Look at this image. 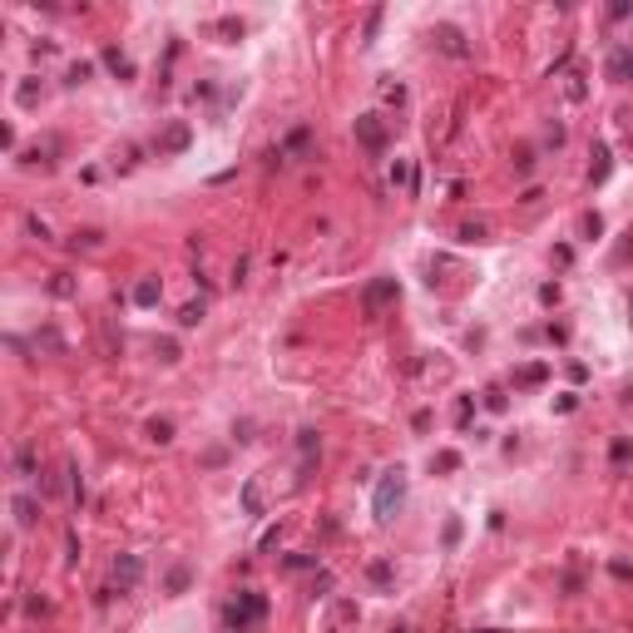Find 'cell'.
I'll return each mask as SVG.
<instances>
[{
    "instance_id": "obj_1",
    "label": "cell",
    "mask_w": 633,
    "mask_h": 633,
    "mask_svg": "<svg viewBox=\"0 0 633 633\" xmlns=\"http://www.w3.org/2000/svg\"><path fill=\"white\" fill-rule=\"evenodd\" d=\"M267 618V599L258 594V589H238V599L223 609V623L233 628V633H248V628H258Z\"/></svg>"
},
{
    "instance_id": "obj_2",
    "label": "cell",
    "mask_w": 633,
    "mask_h": 633,
    "mask_svg": "<svg viewBox=\"0 0 633 633\" xmlns=\"http://www.w3.org/2000/svg\"><path fill=\"white\" fill-rule=\"evenodd\" d=\"M401 500H406V470H401V466H391V470H386V480L376 485V500H371L376 525H391V520H396Z\"/></svg>"
},
{
    "instance_id": "obj_3",
    "label": "cell",
    "mask_w": 633,
    "mask_h": 633,
    "mask_svg": "<svg viewBox=\"0 0 633 633\" xmlns=\"http://www.w3.org/2000/svg\"><path fill=\"white\" fill-rule=\"evenodd\" d=\"M391 302H401V282H396V277H376L366 292H362V312H366V317H381Z\"/></svg>"
},
{
    "instance_id": "obj_4",
    "label": "cell",
    "mask_w": 633,
    "mask_h": 633,
    "mask_svg": "<svg viewBox=\"0 0 633 633\" xmlns=\"http://www.w3.org/2000/svg\"><path fill=\"white\" fill-rule=\"evenodd\" d=\"M357 144H362L366 154H386L391 129H386V119H381V114H362V119H357Z\"/></svg>"
},
{
    "instance_id": "obj_5",
    "label": "cell",
    "mask_w": 633,
    "mask_h": 633,
    "mask_svg": "<svg viewBox=\"0 0 633 633\" xmlns=\"http://www.w3.org/2000/svg\"><path fill=\"white\" fill-rule=\"evenodd\" d=\"M188 144H193V129H188L184 119H174V124H168V129H163V134L154 139V149H158V158H168V154H184Z\"/></svg>"
},
{
    "instance_id": "obj_6",
    "label": "cell",
    "mask_w": 633,
    "mask_h": 633,
    "mask_svg": "<svg viewBox=\"0 0 633 633\" xmlns=\"http://www.w3.org/2000/svg\"><path fill=\"white\" fill-rule=\"evenodd\" d=\"M139 579H144V559L139 554H119V559H114V584H119L124 594L139 589Z\"/></svg>"
},
{
    "instance_id": "obj_7",
    "label": "cell",
    "mask_w": 633,
    "mask_h": 633,
    "mask_svg": "<svg viewBox=\"0 0 633 633\" xmlns=\"http://www.w3.org/2000/svg\"><path fill=\"white\" fill-rule=\"evenodd\" d=\"M10 509H15V525H20V530H30V525L40 520V500H35V495H15Z\"/></svg>"
},
{
    "instance_id": "obj_8",
    "label": "cell",
    "mask_w": 633,
    "mask_h": 633,
    "mask_svg": "<svg viewBox=\"0 0 633 633\" xmlns=\"http://www.w3.org/2000/svg\"><path fill=\"white\" fill-rule=\"evenodd\" d=\"M544 381H549V366L544 362H530V366L514 371V391H530V386H544Z\"/></svg>"
},
{
    "instance_id": "obj_9",
    "label": "cell",
    "mask_w": 633,
    "mask_h": 633,
    "mask_svg": "<svg viewBox=\"0 0 633 633\" xmlns=\"http://www.w3.org/2000/svg\"><path fill=\"white\" fill-rule=\"evenodd\" d=\"M352 623H357V604H352V599H341V604L332 609V618H327V633H347Z\"/></svg>"
},
{
    "instance_id": "obj_10",
    "label": "cell",
    "mask_w": 633,
    "mask_h": 633,
    "mask_svg": "<svg viewBox=\"0 0 633 633\" xmlns=\"http://www.w3.org/2000/svg\"><path fill=\"white\" fill-rule=\"evenodd\" d=\"M609 80H618V84H628L633 80V50L623 45V50H613V60H609Z\"/></svg>"
},
{
    "instance_id": "obj_11",
    "label": "cell",
    "mask_w": 633,
    "mask_h": 633,
    "mask_svg": "<svg viewBox=\"0 0 633 633\" xmlns=\"http://www.w3.org/2000/svg\"><path fill=\"white\" fill-rule=\"evenodd\" d=\"M435 40H440V50H445V54H470V50H466V40H460V30H455V25H440V30H435Z\"/></svg>"
},
{
    "instance_id": "obj_12",
    "label": "cell",
    "mask_w": 633,
    "mask_h": 633,
    "mask_svg": "<svg viewBox=\"0 0 633 633\" xmlns=\"http://www.w3.org/2000/svg\"><path fill=\"white\" fill-rule=\"evenodd\" d=\"M188 584H193V574H188V564H174V569H168V579H163V589H168V594H184Z\"/></svg>"
},
{
    "instance_id": "obj_13",
    "label": "cell",
    "mask_w": 633,
    "mask_h": 633,
    "mask_svg": "<svg viewBox=\"0 0 633 633\" xmlns=\"http://www.w3.org/2000/svg\"><path fill=\"white\" fill-rule=\"evenodd\" d=\"M243 509L248 514H262V485L258 480H243Z\"/></svg>"
},
{
    "instance_id": "obj_14",
    "label": "cell",
    "mask_w": 633,
    "mask_h": 633,
    "mask_svg": "<svg viewBox=\"0 0 633 633\" xmlns=\"http://www.w3.org/2000/svg\"><path fill=\"white\" fill-rule=\"evenodd\" d=\"M99 238H104L99 228H80V233H70V248H75V253H80V248L89 253V248H99Z\"/></svg>"
},
{
    "instance_id": "obj_15",
    "label": "cell",
    "mask_w": 633,
    "mask_h": 633,
    "mask_svg": "<svg viewBox=\"0 0 633 633\" xmlns=\"http://www.w3.org/2000/svg\"><path fill=\"white\" fill-rule=\"evenodd\" d=\"M104 65H109L114 75H119V80H129V75H134V65H129V60H124V54H119V50H114V45L104 50Z\"/></svg>"
},
{
    "instance_id": "obj_16",
    "label": "cell",
    "mask_w": 633,
    "mask_h": 633,
    "mask_svg": "<svg viewBox=\"0 0 633 633\" xmlns=\"http://www.w3.org/2000/svg\"><path fill=\"white\" fill-rule=\"evenodd\" d=\"M431 470H440V475L460 470V455H455V450H435V455H431Z\"/></svg>"
},
{
    "instance_id": "obj_17",
    "label": "cell",
    "mask_w": 633,
    "mask_h": 633,
    "mask_svg": "<svg viewBox=\"0 0 633 633\" xmlns=\"http://www.w3.org/2000/svg\"><path fill=\"white\" fill-rule=\"evenodd\" d=\"M134 302H139V307H154V302H158V282H154V277H144V282L134 287Z\"/></svg>"
},
{
    "instance_id": "obj_18",
    "label": "cell",
    "mask_w": 633,
    "mask_h": 633,
    "mask_svg": "<svg viewBox=\"0 0 633 633\" xmlns=\"http://www.w3.org/2000/svg\"><path fill=\"white\" fill-rule=\"evenodd\" d=\"M149 440H158V445H168V440H174V421H163V416H154V421H149Z\"/></svg>"
},
{
    "instance_id": "obj_19",
    "label": "cell",
    "mask_w": 633,
    "mask_h": 633,
    "mask_svg": "<svg viewBox=\"0 0 633 633\" xmlns=\"http://www.w3.org/2000/svg\"><path fill=\"white\" fill-rule=\"evenodd\" d=\"M589 179H594V184H604V179H609V149H604V144L594 149V168H589Z\"/></svg>"
},
{
    "instance_id": "obj_20",
    "label": "cell",
    "mask_w": 633,
    "mask_h": 633,
    "mask_svg": "<svg viewBox=\"0 0 633 633\" xmlns=\"http://www.w3.org/2000/svg\"><path fill=\"white\" fill-rule=\"evenodd\" d=\"M609 460H613V466H628V460H633V440H623V435H618V440L609 445Z\"/></svg>"
},
{
    "instance_id": "obj_21",
    "label": "cell",
    "mask_w": 633,
    "mask_h": 633,
    "mask_svg": "<svg viewBox=\"0 0 633 633\" xmlns=\"http://www.w3.org/2000/svg\"><path fill=\"white\" fill-rule=\"evenodd\" d=\"M297 450H302V460H312V455L322 450V440H317V431H297Z\"/></svg>"
},
{
    "instance_id": "obj_22",
    "label": "cell",
    "mask_w": 633,
    "mask_h": 633,
    "mask_svg": "<svg viewBox=\"0 0 633 633\" xmlns=\"http://www.w3.org/2000/svg\"><path fill=\"white\" fill-rule=\"evenodd\" d=\"M307 144H312V129H307V124H302V129H292V134H287V154H302Z\"/></svg>"
},
{
    "instance_id": "obj_23",
    "label": "cell",
    "mask_w": 633,
    "mask_h": 633,
    "mask_svg": "<svg viewBox=\"0 0 633 633\" xmlns=\"http://www.w3.org/2000/svg\"><path fill=\"white\" fill-rule=\"evenodd\" d=\"M15 470H20V475H35V470H40V466H35V450H30V445H20V450H15Z\"/></svg>"
},
{
    "instance_id": "obj_24",
    "label": "cell",
    "mask_w": 633,
    "mask_h": 633,
    "mask_svg": "<svg viewBox=\"0 0 633 633\" xmlns=\"http://www.w3.org/2000/svg\"><path fill=\"white\" fill-rule=\"evenodd\" d=\"M50 292H54V297H75V277H70V272H54Z\"/></svg>"
},
{
    "instance_id": "obj_25",
    "label": "cell",
    "mask_w": 633,
    "mask_h": 633,
    "mask_svg": "<svg viewBox=\"0 0 633 633\" xmlns=\"http://www.w3.org/2000/svg\"><path fill=\"white\" fill-rule=\"evenodd\" d=\"M203 312H208L203 302H188V307L179 312V327H198V322H203Z\"/></svg>"
},
{
    "instance_id": "obj_26",
    "label": "cell",
    "mask_w": 633,
    "mask_h": 633,
    "mask_svg": "<svg viewBox=\"0 0 633 633\" xmlns=\"http://www.w3.org/2000/svg\"><path fill=\"white\" fill-rule=\"evenodd\" d=\"M579 233H584V238H599V233H604V218H599V213H584V218H579Z\"/></svg>"
},
{
    "instance_id": "obj_27",
    "label": "cell",
    "mask_w": 633,
    "mask_h": 633,
    "mask_svg": "<svg viewBox=\"0 0 633 633\" xmlns=\"http://www.w3.org/2000/svg\"><path fill=\"white\" fill-rule=\"evenodd\" d=\"M391 184H396V188H411V168H406V163H401V158L391 163Z\"/></svg>"
},
{
    "instance_id": "obj_28",
    "label": "cell",
    "mask_w": 633,
    "mask_h": 633,
    "mask_svg": "<svg viewBox=\"0 0 633 633\" xmlns=\"http://www.w3.org/2000/svg\"><path fill=\"white\" fill-rule=\"evenodd\" d=\"M381 15H386V10H381V6H376V10H371V15H366V30H362V40H376V30H381Z\"/></svg>"
},
{
    "instance_id": "obj_29",
    "label": "cell",
    "mask_w": 633,
    "mask_h": 633,
    "mask_svg": "<svg viewBox=\"0 0 633 633\" xmlns=\"http://www.w3.org/2000/svg\"><path fill=\"white\" fill-rule=\"evenodd\" d=\"M366 574H371V579H376V584H391V564H386V559H376V564H371Z\"/></svg>"
},
{
    "instance_id": "obj_30",
    "label": "cell",
    "mask_w": 633,
    "mask_h": 633,
    "mask_svg": "<svg viewBox=\"0 0 633 633\" xmlns=\"http://www.w3.org/2000/svg\"><path fill=\"white\" fill-rule=\"evenodd\" d=\"M460 238H466V243H480V238H485V223H466V228H460Z\"/></svg>"
},
{
    "instance_id": "obj_31",
    "label": "cell",
    "mask_w": 633,
    "mask_h": 633,
    "mask_svg": "<svg viewBox=\"0 0 633 633\" xmlns=\"http://www.w3.org/2000/svg\"><path fill=\"white\" fill-rule=\"evenodd\" d=\"M89 75H94V65H84V60H80V65H70V84H84Z\"/></svg>"
},
{
    "instance_id": "obj_32",
    "label": "cell",
    "mask_w": 633,
    "mask_h": 633,
    "mask_svg": "<svg viewBox=\"0 0 633 633\" xmlns=\"http://www.w3.org/2000/svg\"><path fill=\"white\" fill-rule=\"evenodd\" d=\"M35 99H40V84H35V80H25V84H20V104H25V109H30V104H35Z\"/></svg>"
},
{
    "instance_id": "obj_33",
    "label": "cell",
    "mask_w": 633,
    "mask_h": 633,
    "mask_svg": "<svg viewBox=\"0 0 633 633\" xmlns=\"http://www.w3.org/2000/svg\"><path fill=\"white\" fill-rule=\"evenodd\" d=\"M539 302H544V307L559 302V282H544V287H539Z\"/></svg>"
},
{
    "instance_id": "obj_34",
    "label": "cell",
    "mask_w": 633,
    "mask_h": 633,
    "mask_svg": "<svg viewBox=\"0 0 633 633\" xmlns=\"http://www.w3.org/2000/svg\"><path fill=\"white\" fill-rule=\"evenodd\" d=\"M628 15H633L628 0H613V6H609V20H628Z\"/></svg>"
},
{
    "instance_id": "obj_35",
    "label": "cell",
    "mask_w": 633,
    "mask_h": 633,
    "mask_svg": "<svg viewBox=\"0 0 633 633\" xmlns=\"http://www.w3.org/2000/svg\"><path fill=\"white\" fill-rule=\"evenodd\" d=\"M218 30H223L228 40H238V35H243V20H218Z\"/></svg>"
},
{
    "instance_id": "obj_36",
    "label": "cell",
    "mask_w": 633,
    "mask_h": 633,
    "mask_svg": "<svg viewBox=\"0 0 633 633\" xmlns=\"http://www.w3.org/2000/svg\"><path fill=\"white\" fill-rule=\"evenodd\" d=\"M574 406H579V396H559V401H554V411H559V416H569Z\"/></svg>"
},
{
    "instance_id": "obj_37",
    "label": "cell",
    "mask_w": 633,
    "mask_h": 633,
    "mask_svg": "<svg viewBox=\"0 0 633 633\" xmlns=\"http://www.w3.org/2000/svg\"><path fill=\"white\" fill-rule=\"evenodd\" d=\"M25 609H30V613H50V599H40V594H30V599H25Z\"/></svg>"
},
{
    "instance_id": "obj_38",
    "label": "cell",
    "mask_w": 633,
    "mask_h": 633,
    "mask_svg": "<svg viewBox=\"0 0 633 633\" xmlns=\"http://www.w3.org/2000/svg\"><path fill=\"white\" fill-rule=\"evenodd\" d=\"M628 322H633V292H628Z\"/></svg>"
},
{
    "instance_id": "obj_39",
    "label": "cell",
    "mask_w": 633,
    "mask_h": 633,
    "mask_svg": "<svg viewBox=\"0 0 633 633\" xmlns=\"http://www.w3.org/2000/svg\"><path fill=\"white\" fill-rule=\"evenodd\" d=\"M391 633H406V628H391Z\"/></svg>"
}]
</instances>
